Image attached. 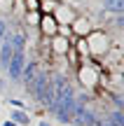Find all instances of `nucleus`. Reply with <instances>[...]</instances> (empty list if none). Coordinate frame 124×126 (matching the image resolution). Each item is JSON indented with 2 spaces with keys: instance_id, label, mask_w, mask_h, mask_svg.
I'll list each match as a JSON object with an SVG mask.
<instances>
[{
  "instance_id": "f8f14e48",
  "label": "nucleus",
  "mask_w": 124,
  "mask_h": 126,
  "mask_svg": "<svg viewBox=\"0 0 124 126\" xmlns=\"http://www.w3.org/2000/svg\"><path fill=\"white\" fill-rule=\"evenodd\" d=\"M9 119H12L17 126H28V124H31V114H28L26 110H17V108H12Z\"/></svg>"
},
{
  "instance_id": "0eeeda50",
  "label": "nucleus",
  "mask_w": 124,
  "mask_h": 126,
  "mask_svg": "<svg viewBox=\"0 0 124 126\" xmlns=\"http://www.w3.org/2000/svg\"><path fill=\"white\" fill-rule=\"evenodd\" d=\"M49 49L54 56H66V51L70 49V37H63V35L49 37Z\"/></svg>"
},
{
  "instance_id": "a211bd4d",
  "label": "nucleus",
  "mask_w": 124,
  "mask_h": 126,
  "mask_svg": "<svg viewBox=\"0 0 124 126\" xmlns=\"http://www.w3.org/2000/svg\"><path fill=\"white\" fill-rule=\"evenodd\" d=\"M9 108H17V110H26V103L19 98H9Z\"/></svg>"
},
{
  "instance_id": "5701e85b",
  "label": "nucleus",
  "mask_w": 124,
  "mask_h": 126,
  "mask_svg": "<svg viewBox=\"0 0 124 126\" xmlns=\"http://www.w3.org/2000/svg\"><path fill=\"white\" fill-rule=\"evenodd\" d=\"M54 2H61V0H54Z\"/></svg>"
},
{
  "instance_id": "20e7f679",
  "label": "nucleus",
  "mask_w": 124,
  "mask_h": 126,
  "mask_svg": "<svg viewBox=\"0 0 124 126\" xmlns=\"http://www.w3.org/2000/svg\"><path fill=\"white\" fill-rule=\"evenodd\" d=\"M52 16L56 19L59 26H70V23L75 21V16H77V12H75V7H70L68 2H59L56 9L52 12Z\"/></svg>"
},
{
  "instance_id": "7ed1b4c3",
  "label": "nucleus",
  "mask_w": 124,
  "mask_h": 126,
  "mask_svg": "<svg viewBox=\"0 0 124 126\" xmlns=\"http://www.w3.org/2000/svg\"><path fill=\"white\" fill-rule=\"evenodd\" d=\"M26 61H28L26 51H14V54H12V59H9V63H7V77L12 82H19V79H21V72H23Z\"/></svg>"
},
{
  "instance_id": "2eb2a0df",
  "label": "nucleus",
  "mask_w": 124,
  "mask_h": 126,
  "mask_svg": "<svg viewBox=\"0 0 124 126\" xmlns=\"http://www.w3.org/2000/svg\"><path fill=\"white\" fill-rule=\"evenodd\" d=\"M12 7H14V0H0V14L2 16H9L12 14Z\"/></svg>"
},
{
  "instance_id": "aec40b11",
  "label": "nucleus",
  "mask_w": 124,
  "mask_h": 126,
  "mask_svg": "<svg viewBox=\"0 0 124 126\" xmlns=\"http://www.w3.org/2000/svg\"><path fill=\"white\" fill-rule=\"evenodd\" d=\"M0 91H5V79H0Z\"/></svg>"
},
{
  "instance_id": "6e6552de",
  "label": "nucleus",
  "mask_w": 124,
  "mask_h": 126,
  "mask_svg": "<svg viewBox=\"0 0 124 126\" xmlns=\"http://www.w3.org/2000/svg\"><path fill=\"white\" fill-rule=\"evenodd\" d=\"M40 70V65H37L35 61H26V65H23V72H21V84H23V89L28 91V86H31V82H33V77H35V72Z\"/></svg>"
},
{
  "instance_id": "f257e3e1",
  "label": "nucleus",
  "mask_w": 124,
  "mask_h": 126,
  "mask_svg": "<svg viewBox=\"0 0 124 126\" xmlns=\"http://www.w3.org/2000/svg\"><path fill=\"white\" fill-rule=\"evenodd\" d=\"M77 79H80V84L87 86V89H96L98 82H101V70H98V65L91 63L89 59L82 61L77 65Z\"/></svg>"
},
{
  "instance_id": "1a4fd4ad",
  "label": "nucleus",
  "mask_w": 124,
  "mask_h": 126,
  "mask_svg": "<svg viewBox=\"0 0 124 126\" xmlns=\"http://www.w3.org/2000/svg\"><path fill=\"white\" fill-rule=\"evenodd\" d=\"M101 126H124L122 110H110V112H106V117L101 119Z\"/></svg>"
},
{
  "instance_id": "6ab92c4d",
  "label": "nucleus",
  "mask_w": 124,
  "mask_h": 126,
  "mask_svg": "<svg viewBox=\"0 0 124 126\" xmlns=\"http://www.w3.org/2000/svg\"><path fill=\"white\" fill-rule=\"evenodd\" d=\"M0 126H17V124H14V122H12V119H7V122H2V124H0Z\"/></svg>"
},
{
  "instance_id": "9b49d317",
  "label": "nucleus",
  "mask_w": 124,
  "mask_h": 126,
  "mask_svg": "<svg viewBox=\"0 0 124 126\" xmlns=\"http://www.w3.org/2000/svg\"><path fill=\"white\" fill-rule=\"evenodd\" d=\"M12 54H14V49H12V45H9L7 35H5V40L0 42V65H2V68H7V63H9V59H12Z\"/></svg>"
},
{
  "instance_id": "9d476101",
  "label": "nucleus",
  "mask_w": 124,
  "mask_h": 126,
  "mask_svg": "<svg viewBox=\"0 0 124 126\" xmlns=\"http://www.w3.org/2000/svg\"><path fill=\"white\" fill-rule=\"evenodd\" d=\"M103 9H106L108 14H112V16H117V14H124V0H101Z\"/></svg>"
},
{
  "instance_id": "423d86ee",
  "label": "nucleus",
  "mask_w": 124,
  "mask_h": 126,
  "mask_svg": "<svg viewBox=\"0 0 124 126\" xmlns=\"http://www.w3.org/2000/svg\"><path fill=\"white\" fill-rule=\"evenodd\" d=\"M91 21H89L87 16H75V21L70 23V33H73V37H87L89 33H91Z\"/></svg>"
},
{
  "instance_id": "f3484780",
  "label": "nucleus",
  "mask_w": 124,
  "mask_h": 126,
  "mask_svg": "<svg viewBox=\"0 0 124 126\" xmlns=\"http://www.w3.org/2000/svg\"><path fill=\"white\" fill-rule=\"evenodd\" d=\"M7 31H9V23H7V19H5V16H0V42L5 40Z\"/></svg>"
},
{
  "instance_id": "f03ea898",
  "label": "nucleus",
  "mask_w": 124,
  "mask_h": 126,
  "mask_svg": "<svg viewBox=\"0 0 124 126\" xmlns=\"http://www.w3.org/2000/svg\"><path fill=\"white\" fill-rule=\"evenodd\" d=\"M87 47H89V56H106L110 49V37L106 31H91L87 37Z\"/></svg>"
},
{
  "instance_id": "4468645a",
  "label": "nucleus",
  "mask_w": 124,
  "mask_h": 126,
  "mask_svg": "<svg viewBox=\"0 0 124 126\" xmlns=\"http://www.w3.org/2000/svg\"><path fill=\"white\" fill-rule=\"evenodd\" d=\"M37 21H40V12H26L23 14V23L26 26H37Z\"/></svg>"
},
{
  "instance_id": "4be33fe9",
  "label": "nucleus",
  "mask_w": 124,
  "mask_h": 126,
  "mask_svg": "<svg viewBox=\"0 0 124 126\" xmlns=\"http://www.w3.org/2000/svg\"><path fill=\"white\" fill-rule=\"evenodd\" d=\"M63 126H73V124H63Z\"/></svg>"
},
{
  "instance_id": "39448f33",
  "label": "nucleus",
  "mask_w": 124,
  "mask_h": 126,
  "mask_svg": "<svg viewBox=\"0 0 124 126\" xmlns=\"http://www.w3.org/2000/svg\"><path fill=\"white\" fill-rule=\"evenodd\" d=\"M37 31L42 37H54L59 33V23L52 14H40V21H37Z\"/></svg>"
},
{
  "instance_id": "dca6fc26",
  "label": "nucleus",
  "mask_w": 124,
  "mask_h": 126,
  "mask_svg": "<svg viewBox=\"0 0 124 126\" xmlns=\"http://www.w3.org/2000/svg\"><path fill=\"white\" fill-rule=\"evenodd\" d=\"M108 96H110V100L115 103V110H122V108H124V98L117 94V91H112V94H108Z\"/></svg>"
},
{
  "instance_id": "ddd939ff",
  "label": "nucleus",
  "mask_w": 124,
  "mask_h": 126,
  "mask_svg": "<svg viewBox=\"0 0 124 126\" xmlns=\"http://www.w3.org/2000/svg\"><path fill=\"white\" fill-rule=\"evenodd\" d=\"M56 5L59 2H54V0H40V14H52L56 9Z\"/></svg>"
},
{
  "instance_id": "412c9836",
  "label": "nucleus",
  "mask_w": 124,
  "mask_h": 126,
  "mask_svg": "<svg viewBox=\"0 0 124 126\" xmlns=\"http://www.w3.org/2000/svg\"><path fill=\"white\" fill-rule=\"evenodd\" d=\"M37 126H52L49 122H40V124H37Z\"/></svg>"
}]
</instances>
